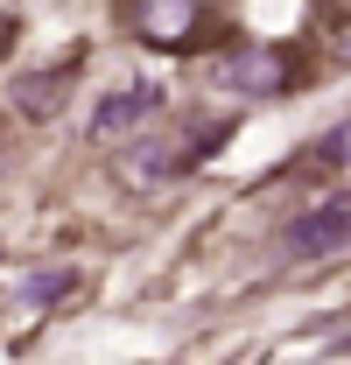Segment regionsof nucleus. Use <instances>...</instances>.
<instances>
[{
  "label": "nucleus",
  "mask_w": 351,
  "mask_h": 365,
  "mask_svg": "<svg viewBox=\"0 0 351 365\" xmlns=\"http://www.w3.org/2000/svg\"><path fill=\"white\" fill-rule=\"evenodd\" d=\"M351 246V197H323V204H309L302 218L288 225V253L295 260H330V253H345Z\"/></svg>",
  "instance_id": "obj_2"
},
{
  "label": "nucleus",
  "mask_w": 351,
  "mask_h": 365,
  "mask_svg": "<svg viewBox=\"0 0 351 365\" xmlns=\"http://www.w3.org/2000/svg\"><path fill=\"white\" fill-rule=\"evenodd\" d=\"M162 113V85H127V91H106L98 113H91V148H120L127 134L155 127Z\"/></svg>",
  "instance_id": "obj_3"
},
{
  "label": "nucleus",
  "mask_w": 351,
  "mask_h": 365,
  "mask_svg": "<svg viewBox=\"0 0 351 365\" xmlns=\"http://www.w3.org/2000/svg\"><path fill=\"white\" fill-rule=\"evenodd\" d=\"M71 85H78L71 63H56V71H29V78H14V113H21V120H63Z\"/></svg>",
  "instance_id": "obj_5"
},
{
  "label": "nucleus",
  "mask_w": 351,
  "mask_h": 365,
  "mask_svg": "<svg viewBox=\"0 0 351 365\" xmlns=\"http://www.w3.org/2000/svg\"><path fill=\"white\" fill-rule=\"evenodd\" d=\"M204 7L197 0H133V36L148 49H190Z\"/></svg>",
  "instance_id": "obj_4"
},
{
  "label": "nucleus",
  "mask_w": 351,
  "mask_h": 365,
  "mask_svg": "<svg viewBox=\"0 0 351 365\" xmlns=\"http://www.w3.org/2000/svg\"><path fill=\"white\" fill-rule=\"evenodd\" d=\"M21 288H29V302H36V309H49V302H56V295L71 288V267H49V274H29Z\"/></svg>",
  "instance_id": "obj_7"
},
{
  "label": "nucleus",
  "mask_w": 351,
  "mask_h": 365,
  "mask_svg": "<svg viewBox=\"0 0 351 365\" xmlns=\"http://www.w3.org/2000/svg\"><path fill=\"white\" fill-rule=\"evenodd\" d=\"M211 78H218L225 91H246V98H253V91H281V85H288V71H281L274 49H239V56H225Z\"/></svg>",
  "instance_id": "obj_6"
},
{
  "label": "nucleus",
  "mask_w": 351,
  "mask_h": 365,
  "mask_svg": "<svg viewBox=\"0 0 351 365\" xmlns=\"http://www.w3.org/2000/svg\"><path fill=\"white\" fill-rule=\"evenodd\" d=\"M225 127H211V134H183V127H141V140H133L127 155H120V169H127V182H176L183 176V162L197 155V148H211Z\"/></svg>",
  "instance_id": "obj_1"
}]
</instances>
